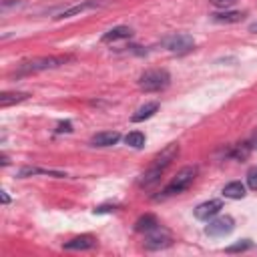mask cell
<instances>
[{
    "instance_id": "obj_1",
    "label": "cell",
    "mask_w": 257,
    "mask_h": 257,
    "mask_svg": "<svg viewBox=\"0 0 257 257\" xmlns=\"http://www.w3.org/2000/svg\"><path fill=\"white\" fill-rule=\"evenodd\" d=\"M171 82V74L165 68H151L139 76V88L145 92H157L167 88Z\"/></svg>"
},
{
    "instance_id": "obj_2",
    "label": "cell",
    "mask_w": 257,
    "mask_h": 257,
    "mask_svg": "<svg viewBox=\"0 0 257 257\" xmlns=\"http://www.w3.org/2000/svg\"><path fill=\"white\" fill-rule=\"evenodd\" d=\"M72 56L68 54H54V56H38L32 60H26L20 64L22 72H40V70H50V68H58L66 62H70Z\"/></svg>"
},
{
    "instance_id": "obj_3",
    "label": "cell",
    "mask_w": 257,
    "mask_h": 257,
    "mask_svg": "<svg viewBox=\"0 0 257 257\" xmlns=\"http://www.w3.org/2000/svg\"><path fill=\"white\" fill-rule=\"evenodd\" d=\"M195 177H197V169H195V167H183V169L171 179V183L163 189V195H161V197H173V195H179V193L187 191V189L193 185Z\"/></svg>"
},
{
    "instance_id": "obj_4",
    "label": "cell",
    "mask_w": 257,
    "mask_h": 257,
    "mask_svg": "<svg viewBox=\"0 0 257 257\" xmlns=\"http://www.w3.org/2000/svg\"><path fill=\"white\" fill-rule=\"evenodd\" d=\"M163 44H165V48H167L169 52H173V54H185V52L193 50L195 40H193V36H189V34H173V36H167V38L163 40Z\"/></svg>"
},
{
    "instance_id": "obj_5",
    "label": "cell",
    "mask_w": 257,
    "mask_h": 257,
    "mask_svg": "<svg viewBox=\"0 0 257 257\" xmlns=\"http://www.w3.org/2000/svg\"><path fill=\"white\" fill-rule=\"evenodd\" d=\"M235 227V221L233 217L229 215H221V217H215V219H209V225L205 227V233L211 235V237H225L233 231Z\"/></svg>"
},
{
    "instance_id": "obj_6",
    "label": "cell",
    "mask_w": 257,
    "mask_h": 257,
    "mask_svg": "<svg viewBox=\"0 0 257 257\" xmlns=\"http://www.w3.org/2000/svg\"><path fill=\"white\" fill-rule=\"evenodd\" d=\"M171 243H173L171 233H169L167 229H161V227L149 231V235H147V239H145V247H147V249H165V247H169Z\"/></svg>"
},
{
    "instance_id": "obj_7",
    "label": "cell",
    "mask_w": 257,
    "mask_h": 257,
    "mask_svg": "<svg viewBox=\"0 0 257 257\" xmlns=\"http://www.w3.org/2000/svg\"><path fill=\"white\" fill-rule=\"evenodd\" d=\"M177 155H179V145H177V143H171V145H167L161 153H157V155H155V159H153L151 167L165 171V169H167V167L177 159Z\"/></svg>"
},
{
    "instance_id": "obj_8",
    "label": "cell",
    "mask_w": 257,
    "mask_h": 257,
    "mask_svg": "<svg viewBox=\"0 0 257 257\" xmlns=\"http://www.w3.org/2000/svg\"><path fill=\"white\" fill-rule=\"evenodd\" d=\"M221 209H223V201L211 199V201L201 203V205L195 209V217H197L199 221H209V219H213Z\"/></svg>"
},
{
    "instance_id": "obj_9",
    "label": "cell",
    "mask_w": 257,
    "mask_h": 257,
    "mask_svg": "<svg viewBox=\"0 0 257 257\" xmlns=\"http://www.w3.org/2000/svg\"><path fill=\"white\" fill-rule=\"evenodd\" d=\"M94 247H96V237H92V235H78L64 243L66 251H88Z\"/></svg>"
},
{
    "instance_id": "obj_10",
    "label": "cell",
    "mask_w": 257,
    "mask_h": 257,
    "mask_svg": "<svg viewBox=\"0 0 257 257\" xmlns=\"http://www.w3.org/2000/svg\"><path fill=\"white\" fill-rule=\"evenodd\" d=\"M118 139H120V135L116 131H104V133L94 135L90 139V145L92 147H112V145L118 143Z\"/></svg>"
},
{
    "instance_id": "obj_11",
    "label": "cell",
    "mask_w": 257,
    "mask_h": 257,
    "mask_svg": "<svg viewBox=\"0 0 257 257\" xmlns=\"http://www.w3.org/2000/svg\"><path fill=\"white\" fill-rule=\"evenodd\" d=\"M96 6H100V2H96V0H86V2H80V4H74V6L66 8V10H62L56 18H58V20H62V18H70V16L82 14L84 10H90V8H96Z\"/></svg>"
},
{
    "instance_id": "obj_12",
    "label": "cell",
    "mask_w": 257,
    "mask_h": 257,
    "mask_svg": "<svg viewBox=\"0 0 257 257\" xmlns=\"http://www.w3.org/2000/svg\"><path fill=\"white\" fill-rule=\"evenodd\" d=\"M20 179H24V177H32V175H48V177H66V173H62V171H54V169H40V167H22V169H18V173H16Z\"/></svg>"
},
{
    "instance_id": "obj_13",
    "label": "cell",
    "mask_w": 257,
    "mask_h": 257,
    "mask_svg": "<svg viewBox=\"0 0 257 257\" xmlns=\"http://www.w3.org/2000/svg\"><path fill=\"white\" fill-rule=\"evenodd\" d=\"M165 171H161V169H155V167H149L141 177H139V187H143V189H147V187H153L155 183H159L161 181V175H163Z\"/></svg>"
},
{
    "instance_id": "obj_14",
    "label": "cell",
    "mask_w": 257,
    "mask_h": 257,
    "mask_svg": "<svg viewBox=\"0 0 257 257\" xmlns=\"http://www.w3.org/2000/svg\"><path fill=\"white\" fill-rule=\"evenodd\" d=\"M157 227H159V219L155 215H151V213H147V215H143V217H139L135 221V231L137 233H149V231H153Z\"/></svg>"
},
{
    "instance_id": "obj_15",
    "label": "cell",
    "mask_w": 257,
    "mask_h": 257,
    "mask_svg": "<svg viewBox=\"0 0 257 257\" xmlns=\"http://www.w3.org/2000/svg\"><path fill=\"white\" fill-rule=\"evenodd\" d=\"M133 36V30L128 26H114L110 28L108 32L102 34V42H114V40H122V38H131Z\"/></svg>"
},
{
    "instance_id": "obj_16",
    "label": "cell",
    "mask_w": 257,
    "mask_h": 257,
    "mask_svg": "<svg viewBox=\"0 0 257 257\" xmlns=\"http://www.w3.org/2000/svg\"><path fill=\"white\" fill-rule=\"evenodd\" d=\"M245 195H247V189L241 181H231L223 187V197L227 199H243Z\"/></svg>"
},
{
    "instance_id": "obj_17",
    "label": "cell",
    "mask_w": 257,
    "mask_h": 257,
    "mask_svg": "<svg viewBox=\"0 0 257 257\" xmlns=\"http://www.w3.org/2000/svg\"><path fill=\"white\" fill-rule=\"evenodd\" d=\"M157 110H159V102H147V104H143V106L131 116V120H133V122H143V120L151 118Z\"/></svg>"
},
{
    "instance_id": "obj_18",
    "label": "cell",
    "mask_w": 257,
    "mask_h": 257,
    "mask_svg": "<svg viewBox=\"0 0 257 257\" xmlns=\"http://www.w3.org/2000/svg\"><path fill=\"white\" fill-rule=\"evenodd\" d=\"M213 20L219 24H233V22H241L243 20V12H233V10H225V12H215Z\"/></svg>"
},
{
    "instance_id": "obj_19",
    "label": "cell",
    "mask_w": 257,
    "mask_h": 257,
    "mask_svg": "<svg viewBox=\"0 0 257 257\" xmlns=\"http://www.w3.org/2000/svg\"><path fill=\"white\" fill-rule=\"evenodd\" d=\"M28 96H30L28 92H2V94H0V106L6 108V106H10V104H16V102L26 100Z\"/></svg>"
},
{
    "instance_id": "obj_20",
    "label": "cell",
    "mask_w": 257,
    "mask_h": 257,
    "mask_svg": "<svg viewBox=\"0 0 257 257\" xmlns=\"http://www.w3.org/2000/svg\"><path fill=\"white\" fill-rule=\"evenodd\" d=\"M124 143L128 147H133V149H143L145 147V135L141 131H133V133H128L124 137Z\"/></svg>"
},
{
    "instance_id": "obj_21",
    "label": "cell",
    "mask_w": 257,
    "mask_h": 257,
    "mask_svg": "<svg viewBox=\"0 0 257 257\" xmlns=\"http://www.w3.org/2000/svg\"><path fill=\"white\" fill-rule=\"evenodd\" d=\"M253 149L249 147V143H243V145H235L233 149H231V153H229V157H233V159H237V161H243V159H247L249 157V153H251Z\"/></svg>"
},
{
    "instance_id": "obj_22",
    "label": "cell",
    "mask_w": 257,
    "mask_h": 257,
    "mask_svg": "<svg viewBox=\"0 0 257 257\" xmlns=\"http://www.w3.org/2000/svg\"><path fill=\"white\" fill-rule=\"evenodd\" d=\"M247 249H251V241L249 239H243V241H239L235 245L225 247V253H241V251H247Z\"/></svg>"
},
{
    "instance_id": "obj_23",
    "label": "cell",
    "mask_w": 257,
    "mask_h": 257,
    "mask_svg": "<svg viewBox=\"0 0 257 257\" xmlns=\"http://www.w3.org/2000/svg\"><path fill=\"white\" fill-rule=\"evenodd\" d=\"M247 187L251 191H257V167H251L247 171Z\"/></svg>"
},
{
    "instance_id": "obj_24",
    "label": "cell",
    "mask_w": 257,
    "mask_h": 257,
    "mask_svg": "<svg viewBox=\"0 0 257 257\" xmlns=\"http://www.w3.org/2000/svg\"><path fill=\"white\" fill-rule=\"evenodd\" d=\"M209 2L215 4V6H219V8H227V6L235 4V0H209Z\"/></svg>"
},
{
    "instance_id": "obj_25",
    "label": "cell",
    "mask_w": 257,
    "mask_h": 257,
    "mask_svg": "<svg viewBox=\"0 0 257 257\" xmlns=\"http://www.w3.org/2000/svg\"><path fill=\"white\" fill-rule=\"evenodd\" d=\"M56 131H58V133H70V131H72V124H70L68 120H66V122H60Z\"/></svg>"
},
{
    "instance_id": "obj_26",
    "label": "cell",
    "mask_w": 257,
    "mask_h": 257,
    "mask_svg": "<svg viewBox=\"0 0 257 257\" xmlns=\"http://www.w3.org/2000/svg\"><path fill=\"white\" fill-rule=\"evenodd\" d=\"M249 147H251L253 151H257V131H253V135L249 137Z\"/></svg>"
},
{
    "instance_id": "obj_27",
    "label": "cell",
    "mask_w": 257,
    "mask_h": 257,
    "mask_svg": "<svg viewBox=\"0 0 257 257\" xmlns=\"http://www.w3.org/2000/svg\"><path fill=\"white\" fill-rule=\"evenodd\" d=\"M114 209H116L114 205H112V207H106V205H100V207H96V209H94V213H108V211H114Z\"/></svg>"
},
{
    "instance_id": "obj_28",
    "label": "cell",
    "mask_w": 257,
    "mask_h": 257,
    "mask_svg": "<svg viewBox=\"0 0 257 257\" xmlns=\"http://www.w3.org/2000/svg\"><path fill=\"white\" fill-rule=\"evenodd\" d=\"M2 203H4V205H8V203H10V197H8V193H6V191H2Z\"/></svg>"
},
{
    "instance_id": "obj_29",
    "label": "cell",
    "mask_w": 257,
    "mask_h": 257,
    "mask_svg": "<svg viewBox=\"0 0 257 257\" xmlns=\"http://www.w3.org/2000/svg\"><path fill=\"white\" fill-rule=\"evenodd\" d=\"M249 32H255V34H257V20H255L253 24H249Z\"/></svg>"
}]
</instances>
